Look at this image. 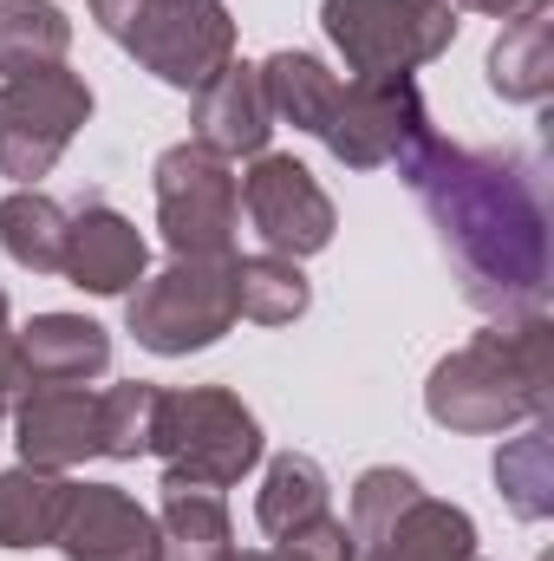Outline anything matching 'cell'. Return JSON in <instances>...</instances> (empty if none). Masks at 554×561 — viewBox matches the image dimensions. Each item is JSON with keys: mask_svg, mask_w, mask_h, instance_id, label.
<instances>
[{"mask_svg": "<svg viewBox=\"0 0 554 561\" xmlns=\"http://www.w3.org/2000/svg\"><path fill=\"white\" fill-rule=\"evenodd\" d=\"M399 170L457 262L463 300L503 320L542 313L549 294L542 170L516 150H463L443 138H424Z\"/></svg>", "mask_w": 554, "mask_h": 561, "instance_id": "6da1fadb", "label": "cell"}, {"mask_svg": "<svg viewBox=\"0 0 554 561\" xmlns=\"http://www.w3.org/2000/svg\"><path fill=\"white\" fill-rule=\"evenodd\" d=\"M549 379H554L549 320L522 313L509 327L476 333L450 359H437V373L424 386V412L443 431L483 437V431H503L516 419H542L549 412Z\"/></svg>", "mask_w": 554, "mask_h": 561, "instance_id": "7a4b0ae2", "label": "cell"}, {"mask_svg": "<svg viewBox=\"0 0 554 561\" xmlns=\"http://www.w3.org/2000/svg\"><path fill=\"white\" fill-rule=\"evenodd\" d=\"M150 450L163 463V490H229L262 463V424L222 386L163 392Z\"/></svg>", "mask_w": 554, "mask_h": 561, "instance_id": "3957f363", "label": "cell"}, {"mask_svg": "<svg viewBox=\"0 0 554 561\" xmlns=\"http://www.w3.org/2000/svg\"><path fill=\"white\" fill-rule=\"evenodd\" d=\"M92 20L176 92H203L235 59V20L222 0H92Z\"/></svg>", "mask_w": 554, "mask_h": 561, "instance_id": "277c9868", "label": "cell"}, {"mask_svg": "<svg viewBox=\"0 0 554 561\" xmlns=\"http://www.w3.org/2000/svg\"><path fill=\"white\" fill-rule=\"evenodd\" d=\"M353 561H476V523L417 490L412 470H366L353 483Z\"/></svg>", "mask_w": 554, "mask_h": 561, "instance_id": "5b68a950", "label": "cell"}, {"mask_svg": "<svg viewBox=\"0 0 554 561\" xmlns=\"http://www.w3.org/2000/svg\"><path fill=\"white\" fill-rule=\"evenodd\" d=\"M235 320V255H170V268L138 280L125 300V327L163 359L216 346Z\"/></svg>", "mask_w": 554, "mask_h": 561, "instance_id": "8992f818", "label": "cell"}, {"mask_svg": "<svg viewBox=\"0 0 554 561\" xmlns=\"http://www.w3.org/2000/svg\"><path fill=\"white\" fill-rule=\"evenodd\" d=\"M320 26L339 46L346 72L412 79V66L437 59L457 39V7L450 0H326Z\"/></svg>", "mask_w": 554, "mask_h": 561, "instance_id": "52a82bcc", "label": "cell"}, {"mask_svg": "<svg viewBox=\"0 0 554 561\" xmlns=\"http://www.w3.org/2000/svg\"><path fill=\"white\" fill-rule=\"evenodd\" d=\"M242 176L203 144H170L157 157V229L170 255H235Z\"/></svg>", "mask_w": 554, "mask_h": 561, "instance_id": "ba28073f", "label": "cell"}, {"mask_svg": "<svg viewBox=\"0 0 554 561\" xmlns=\"http://www.w3.org/2000/svg\"><path fill=\"white\" fill-rule=\"evenodd\" d=\"M85 118H92V85L66 66H39V72L7 79V92H0V176L33 190L59 163V150L79 138Z\"/></svg>", "mask_w": 554, "mask_h": 561, "instance_id": "9c48e42d", "label": "cell"}, {"mask_svg": "<svg viewBox=\"0 0 554 561\" xmlns=\"http://www.w3.org/2000/svg\"><path fill=\"white\" fill-rule=\"evenodd\" d=\"M424 138H430V112L412 79H353V85H339V99L320 125V144L353 170L405 163Z\"/></svg>", "mask_w": 554, "mask_h": 561, "instance_id": "30bf717a", "label": "cell"}, {"mask_svg": "<svg viewBox=\"0 0 554 561\" xmlns=\"http://www.w3.org/2000/svg\"><path fill=\"white\" fill-rule=\"evenodd\" d=\"M242 209H249V222H255L268 255L300 262V255H320L333 242V196L313 183V170L300 157L262 150L255 170L242 176Z\"/></svg>", "mask_w": 554, "mask_h": 561, "instance_id": "8fae6325", "label": "cell"}, {"mask_svg": "<svg viewBox=\"0 0 554 561\" xmlns=\"http://www.w3.org/2000/svg\"><path fill=\"white\" fill-rule=\"evenodd\" d=\"M59 549L66 561H157V516L118 483H79Z\"/></svg>", "mask_w": 554, "mask_h": 561, "instance_id": "7c38bea8", "label": "cell"}, {"mask_svg": "<svg viewBox=\"0 0 554 561\" xmlns=\"http://www.w3.org/2000/svg\"><path fill=\"white\" fill-rule=\"evenodd\" d=\"M13 444L33 470H72L99 457V392L85 386H33L13 405Z\"/></svg>", "mask_w": 554, "mask_h": 561, "instance_id": "4fadbf2b", "label": "cell"}, {"mask_svg": "<svg viewBox=\"0 0 554 561\" xmlns=\"http://www.w3.org/2000/svg\"><path fill=\"white\" fill-rule=\"evenodd\" d=\"M150 268V249H143L138 222H125L112 203H79L72 209V222H66V268L59 275H72V287H85V294H131Z\"/></svg>", "mask_w": 554, "mask_h": 561, "instance_id": "5bb4252c", "label": "cell"}, {"mask_svg": "<svg viewBox=\"0 0 554 561\" xmlns=\"http://www.w3.org/2000/svg\"><path fill=\"white\" fill-rule=\"evenodd\" d=\"M196 144L216 150V157H262L275 138V112H268V92H262V66H222L203 92H196Z\"/></svg>", "mask_w": 554, "mask_h": 561, "instance_id": "9a60e30c", "label": "cell"}, {"mask_svg": "<svg viewBox=\"0 0 554 561\" xmlns=\"http://www.w3.org/2000/svg\"><path fill=\"white\" fill-rule=\"evenodd\" d=\"M20 359L33 386H85L112 366V333L85 313H33L20 333Z\"/></svg>", "mask_w": 554, "mask_h": 561, "instance_id": "2e32d148", "label": "cell"}, {"mask_svg": "<svg viewBox=\"0 0 554 561\" xmlns=\"http://www.w3.org/2000/svg\"><path fill=\"white\" fill-rule=\"evenodd\" d=\"M72 490L79 483H66V470H33V463L0 470V549H46V542H59Z\"/></svg>", "mask_w": 554, "mask_h": 561, "instance_id": "e0dca14e", "label": "cell"}, {"mask_svg": "<svg viewBox=\"0 0 554 561\" xmlns=\"http://www.w3.org/2000/svg\"><path fill=\"white\" fill-rule=\"evenodd\" d=\"M489 85H496V99H509V105H542L554 92V20H549V7L516 13V20L503 26V39L489 46Z\"/></svg>", "mask_w": 554, "mask_h": 561, "instance_id": "ac0fdd59", "label": "cell"}, {"mask_svg": "<svg viewBox=\"0 0 554 561\" xmlns=\"http://www.w3.org/2000/svg\"><path fill=\"white\" fill-rule=\"evenodd\" d=\"M157 561H235L229 510H222L216 490H163Z\"/></svg>", "mask_w": 554, "mask_h": 561, "instance_id": "d6986e66", "label": "cell"}, {"mask_svg": "<svg viewBox=\"0 0 554 561\" xmlns=\"http://www.w3.org/2000/svg\"><path fill=\"white\" fill-rule=\"evenodd\" d=\"M320 516H333V483H326V470H320L307 450H280L275 463H268V477H262L255 523L280 542V536H293V529H307V523H320Z\"/></svg>", "mask_w": 554, "mask_h": 561, "instance_id": "ffe728a7", "label": "cell"}, {"mask_svg": "<svg viewBox=\"0 0 554 561\" xmlns=\"http://www.w3.org/2000/svg\"><path fill=\"white\" fill-rule=\"evenodd\" d=\"M262 92H268L275 125H293V131L320 138V125H326V112L339 99V79L313 53H268L262 59Z\"/></svg>", "mask_w": 554, "mask_h": 561, "instance_id": "44dd1931", "label": "cell"}, {"mask_svg": "<svg viewBox=\"0 0 554 561\" xmlns=\"http://www.w3.org/2000/svg\"><path fill=\"white\" fill-rule=\"evenodd\" d=\"M66 209L53 203V196H39V190H13L7 203H0V249L20 262V268H33V275H59L66 268Z\"/></svg>", "mask_w": 554, "mask_h": 561, "instance_id": "7402d4cb", "label": "cell"}, {"mask_svg": "<svg viewBox=\"0 0 554 561\" xmlns=\"http://www.w3.org/2000/svg\"><path fill=\"white\" fill-rule=\"evenodd\" d=\"M66 46H72V20L53 0H0V72L7 79L59 66Z\"/></svg>", "mask_w": 554, "mask_h": 561, "instance_id": "603a6c76", "label": "cell"}, {"mask_svg": "<svg viewBox=\"0 0 554 561\" xmlns=\"http://www.w3.org/2000/svg\"><path fill=\"white\" fill-rule=\"evenodd\" d=\"M313 300V287L300 275V262L287 255H235V313L255 327H287L300 320Z\"/></svg>", "mask_w": 554, "mask_h": 561, "instance_id": "cb8c5ba5", "label": "cell"}, {"mask_svg": "<svg viewBox=\"0 0 554 561\" xmlns=\"http://www.w3.org/2000/svg\"><path fill=\"white\" fill-rule=\"evenodd\" d=\"M496 483L509 496V510L522 523L554 516V450H549V424H535L529 437H516L509 450H496Z\"/></svg>", "mask_w": 554, "mask_h": 561, "instance_id": "d4e9b609", "label": "cell"}, {"mask_svg": "<svg viewBox=\"0 0 554 561\" xmlns=\"http://www.w3.org/2000/svg\"><path fill=\"white\" fill-rule=\"evenodd\" d=\"M157 386L125 379L112 392H99V457H143L150 450V424H157Z\"/></svg>", "mask_w": 554, "mask_h": 561, "instance_id": "484cf974", "label": "cell"}, {"mask_svg": "<svg viewBox=\"0 0 554 561\" xmlns=\"http://www.w3.org/2000/svg\"><path fill=\"white\" fill-rule=\"evenodd\" d=\"M450 7H476V13H496V20L509 13V20H516V13H535V7H549V0H450Z\"/></svg>", "mask_w": 554, "mask_h": 561, "instance_id": "4316f807", "label": "cell"}, {"mask_svg": "<svg viewBox=\"0 0 554 561\" xmlns=\"http://www.w3.org/2000/svg\"><path fill=\"white\" fill-rule=\"evenodd\" d=\"M235 561H300V556H293V549H280V542H275V549H249V556H235Z\"/></svg>", "mask_w": 554, "mask_h": 561, "instance_id": "83f0119b", "label": "cell"}]
</instances>
